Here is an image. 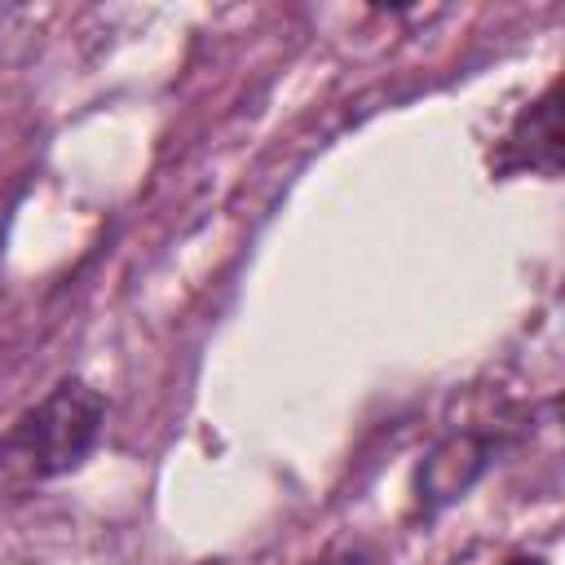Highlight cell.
<instances>
[{
  "label": "cell",
  "instance_id": "cell-2",
  "mask_svg": "<svg viewBox=\"0 0 565 565\" xmlns=\"http://www.w3.org/2000/svg\"><path fill=\"white\" fill-rule=\"evenodd\" d=\"M508 168H543V172H556V159H561V115H556V84L516 119V128L508 132V141H525Z\"/></svg>",
  "mask_w": 565,
  "mask_h": 565
},
{
  "label": "cell",
  "instance_id": "cell-1",
  "mask_svg": "<svg viewBox=\"0 0 565 565\" xmlns=\"http://www.w3.org/2000/svg\"><path fill=\"white\" fill-rule=\"evenodd\" d=\"M106 419V402L102 393H93L79 380L57 384L35 411H26L13 433L0 441V463L18 468L22 477H62L71 468L84 463V455L97 446Z\"/></svg>",
  "mask_w": 565,
  "mask_h": 565
},
{
  "label": "cell",
  "instance_id": "cell-4",
  "mask_svg": "<svg viewBox=\"0 0 565 565\" xmlns=\"http://www.w3.org/2000/svg\"><path fill=\"white\" fill-rule=\"evenodd\" d=\"M508 565H547V561H539V556H512Z\"/></svg>",
  "mask_w": 565,
  "mask_h": 565
},
{
  "label": "cell",
  "instance_id": "cell-3",
  "mask_svg": "<svg viewBox=\"0 0 565 565\" xmlns=\"http://www.w3.org/2000/svg\"><path fill=\"white\" fill-rule=\"evenodd\" d=\"M322 565H362V556L358 552H340V556H327Z\"/></svg>",
  "mask_w": 565,
  "mask_h": 565
}]
</instances>
